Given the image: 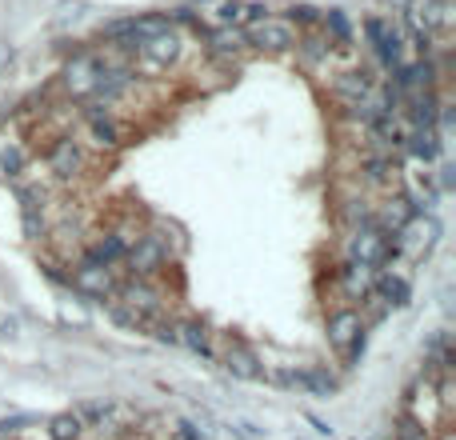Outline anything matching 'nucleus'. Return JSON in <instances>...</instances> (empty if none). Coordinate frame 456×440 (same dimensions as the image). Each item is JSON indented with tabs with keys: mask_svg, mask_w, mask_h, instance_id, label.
Returning a JSON list of instances; mask_svg holds the SVG:
<instances>
[{
	"mask_svg": "<svg viewBox=\"0 0 456 440\" xmlns=\"http://www.w3.org/2000/svg\"><path fill=\"white\" fill-rule=\"evenodd\" d=\"M128 440H148V436H128Z\"/></svg>",
	"mask_w": 456,
	"mask_h": 440,
	"instance_id": "nucleus-40",
	"label": "nucleus"
},
{
	"mask_svg": "<svg viewBox=\"0 0 456 440\" xmlns=\"http://www.w3.org/2000/svg\"><path fill=\"white\" fill-rule=\"evenodd\" d=\"M24 424H32V416H4L0 420V436H16V432H24Z\"/></svg>",
	"mask_w": 456,
	"mask_h": 440,
	"instance_id": "nucleus-36",
	"label": "nucleus"
},
{
	"mask_svg": "<svg viewBox=\"0 0 456 440\" xmlns=\"http://www.w3.org/2000/svg\"><path fill=\"white\" fill-rule=\"evenodd\" d=\"M124 252H128V248L124 244H120V236H116V232H104V236H96L92 240V244H88V260H96V264H108V268H112V264H120V260H124Z\"/></svg>",
	"mask_w": 456,
	"mask_h": 440,
	"instance_id": "nucleus-23",
	"label": "nucleus"
},
{
	"mask_svg": "<svg viewBox=\"0 0 456 440\" xmlns=\"http://www.w3.org/2000/svg\"><path fill=\"white\" fill-rule=\"evenodd\" d=\"M364 36L372 40V48H376V56H380V64L384 68H400L404 64V40H400V32H396V24H388V20H380V16H372V20H364Z\"/></svg>",
	"mask_w": 456,
	"mask_h": 440,
	"instance_id": "nucleus-8",
	"label": "nucleus"
},
{
	"mask_svg": "<svg viewBox=\"0 0 456 440\" xmlns=\"http://www.w3.org/2000/svg\"><path fill=\"white\" fill-rule=\"evenodd\" d=\"M16 336H20V320L0 312V340H16Z\"/></svg>",
	"mask_w": 456,
	"mask_h": 440,
	"instance_id": "nucleus-37",
	"label": "nucleus"
},
{
	"mask_svg": "<svg viewBox=\"0 0 456 440\" xmlns=\"http://www.w3.org/2000/svg\"><path fill=\"white\" fill-rule=\"evenodd\" d=\"M132 76H136V72L128 68V64H100V76H96L92 96H96V100H104V104L120 100V96L128 92V84H132Z\"/></svg>",
	"mask_w": 456,
	"mask_h": 440,
	"instance_id": "nucleus-13",
	"label": "nucleus"
},
{
	"mask_svg": "<svg viewBox=\"0 0 456 440\" xmlns=\"http://www.w3.org/2000/svg\"><path fill=\"white\" fill-rule=\"evenodd\" d=\"M440 148H444V140H440L436 128H412V136H408V152L424 164H432L440 156Z\"/></svg>",
	"mask_w": 456,
	"mask_h": 440,
	"instance_id": "nucleus-22",
	"label": "nucleus"
},
{
	"mask_svg": "<svg viewBox=\"0 0 456 440\" xmlns=\"http://www.w3.org/2000/svg\"><path fill=\"white\" fill-rule=\"evenodd\" d=\"M124 264H128V276L132 280H152L168 264V252H164V244H160L152 232H144L136 244H128Z\"/></svg>",
	"mask_w": 456,
	"mask_h": 440,
	"instance_id": "nucleus-5",
	"label": "nucleus"
},
{
	"mask_svg": "<svg viewBox=\"0 0 456 440\" xmlns=\"http://www.w3.org/2000/svg\"><path fill=\"white\" fill-rule=\"evenodd\" d=\"M208 56L212 60H220V64H232L236 56H244L248 52V36H244V28H212L208 32Z\"/></svg>",
	"mask_w": 456,
	"mask_h": 440,
	"instance_id": "nucleus-14",
	"label": "nucleus"
},
{
	"mask_svg": "<svg viewBox=\"0 0 456 440\" xmlns=\"http://www.w3.org/2000/svg\"><path fill=\"white\" fill-rule=\"evenodd\" d=\"M396 160H392V152H380V156H368L364 160V180L368 184H388L392 176H396Z\"/></svg>",
	"mask_w": 456,
	"mask_h": 440,
	"instance_id": "nucleus-27",
	"label": "nucleus"
},
{
	"mask_svg": "<svg viewBox=\"0 0 456 440\" xmlns=\"http://www.w3.org/2000/svg\"><path fill=\"white\" fill-rule=\"evenodd\" d=\"M412 216H416V208H412V200H408V196H388L380 208H372V224H376V228H384L388 236H396V232L412 220Z\"/></svg>",
	"mask_w": 456,
	"mask_h": 440,
	"instance_id": "nucleus-17",
	"label": "nucleus"
},
{
	"mask_svg": "<svg viewBox=\"0 0 456 440\" xmlns=\"http://www.w3.org/2000/svg\"><path fill=\"white\" fill-rule=\"evenodd\" d=\"M48 436L52 440H80L84 436V424H80L76 412H56L52 420H48Z\"/></svg>",
	"mask_w": 456,
	"mask_h": 440,
	"instance_id": "nucleus-26",
	"label": "nucleus"
},
{
	"mask_svg": "<svg viewBox=\"0 0 456 440\" xmlns=\"http://www.w3.org/2000/svg\"><path fill=\"white\" fill-rule=\"evenodd\" d=\"M176 336H180L184 348L200 352V356H212V336H208L204 320H176Z\"/></svg>",
	"mask_w": 456,
	"mask_h": 440,
	"instance_id": "nucleus-21",
	"label": "nucleus"
},
{
	"mask_svg": "<svg viewBox=\"0 0 456 440\" xmlns=\"http://www.w3.org/2000/svg\"><path fill=\"white\" fill-rule=\"evenodd\" d=\"M328 344L340 352L348 364H356V356L364 352V320L356 308H336L328 316Z\"/></svg>",
	"mask_w": 456,
	"mask_h": 440,
	"instance_id": "nucleus-2",
	"label": "nucleus"
},
{
	"mask_svg": "<svg viewBox=\"0 0 456 440\" xmlns=\"http://www.w3.org/2000/svg\"><path fill=\"white\" fill-rule=\"evenodd\" d=\"M292 388H304L308 396L324 400L336 392V376L324 364H304V368H292Z\"/></svg>",
	"mask_w": 456,
	"mask_h": 440,
	"instance_id": "nucleus-20",
	"label": "nucleus"
},
{
	"mask_svg": "<svg viewBox=\"0 0 456 440\" xmlns=\"http://www.w3.org/2000/svg\"><path fill=\"white\" fill-rule=\"evenodd\" d=\"M196 4H212V0H196Z\"/></svg>",
	"mask_w": 456,
	"mask_h": 440,
	"instance_id": "nucleus-41",
	"label": "nucleus"
},
{
	"mask_svg": "<svg viewBox=\"0 0 456 440\" xmlns=\"http://www.w3.org/2000/svg\"><path fill=\"white\" fill-rule=\"evenodd\" d=\"M344 224H348V228H364V224H372V204H368L364 196H352L348 204H344Z\"/></svg>",
	"mask_w": 456,
	"mask_h": 440,
	"instance_id": "nucleus-31",
	"label": "nucleus"
},
{
	"mask_svg": "<svg viewBox=\"0 0 456 440\" xmlns=\"http://www.w3.org/2000/svg\"><path fill=\"white\" fill-rule=\"evenodd\" d=\"M168 428H172L176 440H208V428H196V424L184 420V416H172V420H168Z\"/></svg>",
	"mask_w": 456,
	"mask_h": 440,
	"instance_id": "nucleus-34",
	"label": "nucleus"
},
{
	"mask_svg": "<svg viewBox=\"0 0 456 440\" xmlns=\"http://www.w3.org/2000/svg\"><path fill=\"white\" fill-rule=\"evenodd\" d=\"M136 52H140V60L148 64V68H168V64L180 60V32L176 28L156 32V36H148Z\"/></svg>",
	"mask_w": 456,
	"mask_h": 440,
	"instance_id": "nucleus-11",
	"label": "nucleus"
},
{
	"mask_svg": "<svg viewBox=\"0 0 456 440\" xmlns=\"http://www.w3.org/2000/svg\"><path fill=\"white\" fill-rule=\"evenodd\" d=\"M452 184H456V164H444V168H440V180H436V188H440V192H448V188H452Z\"/></svg>",
	"mask_w": 456,
	"mask_h": 440,
	"instance_id": "nucleus-39",
	"label": "nucleus"
},
{
	"mask_svg": "<svg viewBox=\"0 0 456 440\" xmlns=\"http://www.w3.org/2000/svg\"><path fill=\"white\" fill-rule=\"evenodd\" d=\"M244 36H248V48H260V52H288L296 44L292 24L276 20V16H264V20L248 24Z\"/></svg>",
	"mask_w": 456,
	"mask_h": 440,
	"instance_id": "nucleus-6",
	"label": "nucleus"
},
{
	"mask_svg": "<svg viewBox=\"0 0 456 440\" xmlns=\"http://www.w3.org/2000/svg\"><path fill=\"white\" fill-rule=\"evenodd\" d=\"M412 20L424 36H428V32H448L456 20V8H452V0H424L420 12H412Z\"/></svg>",
	"mask_w": 456,
	"mask_h": 440,
	"instance_id": "nucleus-19",
	"label": "nucleus"
},
{
	"mask_svg": "<svg viewBox=\"0 0 456 440\" xmlns=\"http://www.w3.org/2000/svg\"><path fill=\"white\" fill-rule=\"evenodd\" d=\"M24 164H28V152H24L16 140H8L4 148H0V172H4V176H20Z\"/></svg>",
	"mask_w": 456,
	"mask_h": 440,
	"instance_id": "nucleus-29",
	"label": "nucleus"
},
{
	"mask_svg": "<svg viewBox=\"0 0 456 440\" xmlns=\"http://www.w3.org/2000/svg\"><path fill=\"white\" fill-rule=\"evenodd\" d=\"M96 76H100V56L92 52H76L60 72V84L68 88V96H92Z\"/></svg>",
	"mask_w": 456,
	"mask_h": 440,
	"instance_id": "nucleus-9",
	"label": "nucleus"
},
{
	"mask_svg": "<svg viewBox=\"0 0 456 440\" xmlns=\"http://www.w3.org/2000/svg\"><path fill=\"white\" fill-rule=\"evenodd\" d=\"M84 120H88V132H92V144L96 148H120L124 144V136H120V128H116V120L108 116V108L104 104H88L84 108Z\"/></svg>",
	"mask_w": 456,
	"mask_h": 440,
	"instance_id": "nucleus-15",
	"label": "nucleus"
},
{
	"mask_svg": "<svg viewBox=\"0 0 456 440\" xmlns=\"http://www.w3.org/2000/svg\"><path fill=\"white\" fill-rule=\"evenodd\" d=\"M368 92H372V76H368L364 68H360V72H340V76L332 80V96H336V100H340L348 112L356 108V104L364 100Z\"/></svg>",
	"mask_w": 456,
	"mask_h": 440,
	"instance_id": "nucleus-18",
	"label": "nucleus"
},
{
	"mask_svg": "<svg viewBox=\"0 0 456 440\" xmlns=\"http://www.w3.org/2000/svg\"><path fill=\"white\" fill-rule=\"evenodd\" d=\"M220 364H224V372H232L236 380H260V368H264L260 356H256V352L248 348L244 340H236V336L228 340V348H224Z\"/></svg>",
	"mask_w": 456,
	"mask_h": 440,
	"instance_id": "nucleus-12",
	"label": "nucleus"
},
{
	"mask_svg": "<svg viewBox=\"0 0 456 440\" xmlns=\"http://www.w3.org/2000/svg\"><path fill=\"white\" fill-rule=\"evenodd\" d=\"M68 284L76 288L80 296H88V300H112L116 296V288H120V280L112 276V268L108 264H96V260H80L76 264V272L68 276Z\"/></svg>",
	"mask_w": 456,
	"mask_h": 440,
	"instance_id": "nucleus-3",
	"label": "nucleus"
},
{
	"mask_svg": "<svg viewBox=\"0 0 456 440\" xmlns=\"http://www.w3.org/2000/svg\"><path fill=\"white\" fill-rule=\"evenodd\" d=\"M108 316L116 320L120 328H128V332H148V324H152L148 316H140V312H136V308H128V304H120L116 296H112V300H108Z\"/></svg>",
	"mask_w": 456,
	"mask_h": 440,
	"instance_id": "nucleus-25",
	"label": "nucleus"
},
{
	"mask_svg": "<svg viewBox=\"0 0 456 440\" xmlns=\"http://www.w3.org/2000/svg\"><path fill=\"white\" fill-rule=\"evenodd\" d=\"M152 236L164 244L168 260H172V256H184V252H188V236H184V228H180V224H172V220H156V232H152Z\"/></svg>",
	"mask_w": 456,
	"mask_h": 440,
	"instance_id": "nucleus-24",
	"label": "nucleus"
},
{
	"mask_svg": "<svg viewBox=\"0 0 456 440\" xmlns=\"http://www.w3.org/2000/svg\"><path fill=\"white\" fill-rule=\"evenodd\" d=\"M396 440H428V428H424L420 416L400 412V420H396Z\"/></svg>",
	"mask_w": 456,
	"mask_h": 440,
	"instance_id": "nucleus-33",
	"label": "nucleus"
},
{
	"mask_svg": "<svg viewBox=\"0 0 456 440\" xmlns=\"http://www.w3.org/2000/svg\"><path fill=\"white\" fill-rule=\"evenodd\" d=\"M292 48L300 52V60L308 64V68H316V64L328 56V40H324V36H304V40H296Z\"/></svg>",
	"mask_w": 456,
	"mask_h": 440,
	"instance_id": "nucleus-30",
	"label": "nucleus"
},
{
	"mask_svg": "<svg viewBox=\"0 0 456 440\" xmlns=\"http://www.w3.org/2000/svg\"><path fill=\"white\" fill-rule=\"evenodd\" d=\"M436 240H440V220L436 216H424V212H416L412 220L396 232V248L404 256H412V260L428 256L432 248H436Z\"/></svg>",
	"mask_w": 456,
	"mask_h": 440,
	"instance_id": "nucleus-4",
	"label": "nucleus"
},
{
	"mask_svg": "<svg viewBox=\"0 0 456 440\" xmlns=\"http://www.w3.org/2000/svg\"><path fill=\"white\" fill-rule=\"evenodd\" d=\"M116 300L128 304V308H136L140 316H148V320L164 316V292H160L152 280H132V276H128L124 284L116 288Z\"/></svg>",
	"mask_w": 456,
	"mask_h": 440,
	"instance_id": "nucleus-7",
	"label": "nucleus"
},
{
	"mask_svg": "<svg viewBox=\"0 0 456 440\" xmlns=\"http://www.w3.org/2000/svg\"><path fill=\"white\" fill-rule=\"evenodd\" d=\"M372 296H380L388 308H404V304L412 300V284H408L404 272L380 268V272H376V280H372Z\"/></svg>",
	"mask_w": 456,
	"mask_h": 440,
	"instance_id": "nucleus-16",
	"label": "nucleus"
},
{
	"mask_svg": "<svg viewBox=\"0 0 456 440\" xmlns=\"http://www.w3.org/2000/svg\"><path fill=\"white\" fill-rule=\"evenodd\" d=\"M408 200H412V208L420 212V208H432L440 200V188H436V180H432L428 172L424 176H416L412 180V192H408Z\"/></svg>",
	"mask_w": 456,
	"mask_h": 440,
	"instance_id": "nucleus-28",
	"label": "nucleus"
},
{
	"mask_svg": "<svg viewBox=\"0 0 456 440\" xmlns=\"http://www.w3.org/2000/svg\"><path fill=\"white\" fill-rule=\"evenodd\" d=\"M400 248L396 240L388 236L376 224H364V228H352L348 236V264H368V268H384L388 260H396Z\"/></svg>",
	"mask_w": 456,
	"mask_h": 440,
	"instance_id": "nucleus-1",
	"label": "nucleus"
},
{
	"mask_svg": "<svg viewBox=\"0 0 456 440\" xmlns=\"http://www.w3.org/2000/svg\"><path fill=\"white\" fill-rule=\"evenodd\" d=\"M320 20L328 24V32H332L336 40H340V44H348V36H352V28H348V16L340 12V8H332V12L328 16H320Z\"/></svg>",
	"mask_w": 456,
	"mask_h": 440,
	"instance_id": "nucleus-35",
	"label": "nucleus"
},
{
	"mask_svg": "<svg viewBox=\"0 0 456 440\" xmlns=\"http://www.w3.org/2000/svg\"><path fill=\"white\" fill-rule=\"evenodd\" d=\"M84 164H88V156L72 136H60V140L52 144V152H48V168H52L56 180H80Z\"/></svg>",
	"mask_w": 456,
	"mask_h": 440,
	"instance_id": "nucleus-10",
	"label": "nucleus"
},
{
	"mask_svg": "<svg viewBox=\"0 0 456 440\" xmlns=\"http://www.w3.org/2000/svg\"><path fill=\"white\" fill-rule=\"evenodd\" d=\"M76 416H80V424H100L104 428V420L112 416V400H84L76 408Z\"/></svg>",
	"mask_w": 456,
	"mask_h": 440,
	"instance_id": "nucleus-32",
	"label": "nucleus"
},
{
	"mask_svg": "<svg viewBox=\"0 0 456 440\" xmlns=\"http://www.w3.org/2000/svg\"><path fill=\"white\" fill-rule=\"evenodd\" d=\"M292 20L296 24H308V28H312V24H320V12H316V8H308V4H292Z\"/></svg>",
	"mask_w": 456,
	"mask_h": 440,
	"instance_id": "nucleus-38",
	"label": "nucleus"
}]
</instances>
